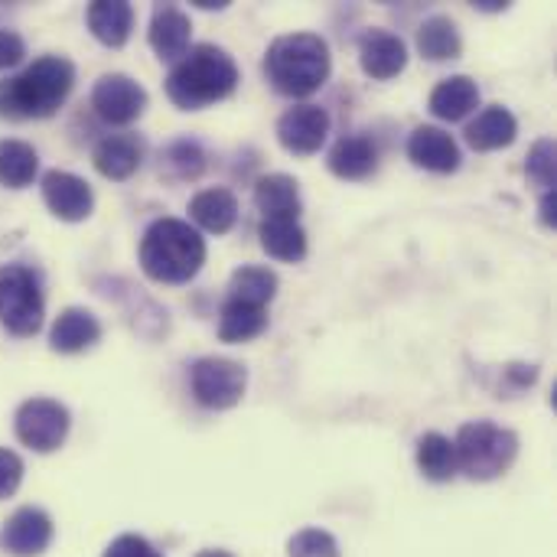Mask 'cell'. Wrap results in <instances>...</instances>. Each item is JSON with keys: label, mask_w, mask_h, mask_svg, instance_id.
Masks as SVG:
<instances>
[{"label": "cell", "mask_w": 557, "mask_h": 557, "mask_svg": "<svg viewBox=\"0 0 557 557\" xmlns=\"http://www.w3.org/2000/svg\"><path fill=\"white\" fill-rule=\"evenodd\" d=\"M75 88V62L65 55H39L20 75L0 82V114L10 121L52 117Z\"/></svg>", "instance_id": "cell-1"}, {"label": "cell", "mask_w": 557, "mask_h": 557, "mask_svg": "<svg viewBox=\"0 0 557 557\" xmlns=\"http://www.w3.org/2000/svg\"><path fill=\"white\" fill-rule=\"evenodd\" d=\"M206 238L199 228H193L183 219H157L147 225L140 248H137V261L140 271L153 281V284H189L202 264H206Z\"/></svg>", "instance_id": "cell-2"}, {"label": "cell", "mask_w": 557, "mask_h": 557, "mask_svg": "<svg viewBox=\"0 0 557 557\" xmlns=\"http://www.w3.org/2000/svg\"><path fill=\"white\" fill-rule=\"evenodd\" d=\"M242 72L235 59L212 42L193 46L166 75V98L180 111H199L235 95Z\"/></svg>", "instance_id": "cell-3"}, {"label": "cell", "mask_w": 557, "mask_h": 557, "mask_svg": "<svg viewBox=\"0 0 557 557\" xmlns=\"http://www.w3.org/2000/svg\"><path fill=\"white\" fill-rule=\"evenodd\" d=\"M333 72L330 42L320 33L277 36L264 52V78L284 98H310Z\"/></svg>", "instance_id": "cell-4"}, {"label": "cell", "mask_w": 557, "mask_h": 557, "mask_svg": "<svg viewBox=\"0 0 557 557\" xmlns=\"http://www.w3.org/2000/svg\"><path fill=\"white\" fill-rule=\"evenodd\" d=\"M457 467L473 483H493L519 460V434L496 421H467L457 437Z\"/></svg>", "instance_id": "cell-5"}, {"label": "cell", "mask_w": 557, "mask_h": 557, "mask_svg": "<svg viewBox=\"0 0 557 557\" xmlns=\"http://www.w3.org/2000/svg\"><path fill=\"white\" fill-rule=\"evenodd\" d=\"M46 294L39 274L26 264H0V323L10 336L29 339L42 330Z\"/></svg>", "instance_id": "cell-6"}, {"label": "cell", "mask_w": 557, "mask_h": 557, "mask_svg": "<svg viewBox=\"0 0 557 557\" xmlns=\"http://www.w3.org/2000/svg\"><path fill=\"white\" fill-rule=\"evenodd\" d=\"M189 392L206 411H228L248 392V369L235 359L202 356L189 366Z\"/></svg>", "instance_id": "cell-7"}, {"label": "cell", "mask_w": 557, "mask_h": 557, "mask_svg": "<svg viewBox=\"0 0 557 557\" xmlns=\"http://www.w3.org/2000/svg\"><path fill=\"white\" fill-rule=\"evenodd\" d=\"M72 431V414L55 398H26L13 414L16 441L33 454H55Z\"/></svg>", "instance_id": "cell-8"}, {"label": "cell", "mask_w": 557, "mask_h": 557, "mask_svg": "<svg viewBox=\"0 0 557 557\" xmlns=\"http://www.w3.org/2000/svg\"><path fill=\"white\" fill-rule=\"evenodd\" d=\"M147 104H150L147 88L137 78L124 75V72H108L91 88V108H95V114L104 124H114V127L134 124L147 111Z\"/></svg>", "instance_id": "cell-9"}, {"label": "cell", "mask_w": 557, "mask_h": 557, "mask_svg": "<svg viewBox=\"0 0 557 557\" xmlns=\"http://www.w3.org/2000/svg\"><path fill=\"white\" fill-rule=\"evenodd\" d=\"M330 111L320 104H294L277 117V144L294 157H313L330 137Z\"/></svg>", "instance_id": "cell-10"}, {"label": "cell", "mask_w": 557, "mask_h": 557, "mask_svg": "<svg viewBox=\"0 0 557 557\" xmlns=\"http://www.w3.org/2000/svg\"><path fill=\"white\" fill-rule=\"evenodd\" d=\"M55 539V525L46 509L20 506L0 529V548L13 557H39Z\"/></svg>", "instance_id": "cell-11"}, {"label": "cell", "mask_w": 557, "mask_h": 557, "mask_svg": "<svg viewBox=\"0 0 557 557\" xmlns=\"http://www.w3.org/2000/svg\"><path fill=\"white\" fill-rule=\"evenodd\" d=\"M39 193L46 209L62 222H85L95 209L91 186L69 170H46L39 180Z\"/></svg>", "instance_id": "cell-12"}, {"label": "cell", "mask_w": 557, "mask_h": 557, "mask_svg": "<svg viewBox=\"0 0 557 557\" xmlns=\"http://www.w3.org/2000/svg\"><path fill=\"white\" fill-rule=\"evenodd\" d=\"M359 65L375 82L398 78L408 69V46L398 33L372 26L359 36Z\"/></svg>", "instance_id": "cell-13"}, {"label": "cell", "mask_w": 557, "mask_h": 557, "mask_svg": "<svg viewBox=\"0 0 557 557\" xmlns=\"http://www.w3.org/2000/svg\"><path fill=\"white\" fill-rule=\"evenodd\" d=\"M189 39H193V23H189L186 10H180L176 3L153 7L150 26H147V42L157 52V59L176 65L189 52Z\"/></svg>", "instance_id": "cell-14"}, {"label": "cell", "mask_w": 557, "mask_h": 557, "mask_svg": "<svg viewBox=\"0 0 557 557\" xmlns=\"http://www.w3.org/2000/svg\"><path fill=\"white\" fill-rule=\"evenodd\" d=\"M408 160L428 173H457L460 170V144L434 124H421L408 137Z\"/></svg>", "instance_id": "cell-15"}, {"label": "cell", "mask_w": 557, "mask_h": 557, "mask_svg": "<svg viewBox=\"0 0 557 557\" xmlns=\"http://www.w3.org/2000/svg\"><path fill=\"white\" fill-rule=\"evenodd\" d=\"M101 333H104L101 320L91 310L65 307L49 330V349L59 356H78V352H88L101 339Z\"/></svg>", "instance_id": "cell-16"}, {"label": "cell", "mask_w": 557, "mask_h": 557, "mask_svg": "<svg viewBox=\"0 0 557 557\" xmlns=\"http://www.w3.org/2000/svg\"><path fill=\"white\" fill-rule=\"evenodd\" d=\"M91 163L111 183L131 180L144 163V144H140L137 134H108V137H101L95 144Z\"/></svg>", "instance_id": "cell-17"}, {"label": "cell", "mask_w": 557, "mask_h": 557, "mask_svg": "<svg viewBox=\"0 0 557 557\" xmlns=\"http://www.w3.org/2000/svg\"><path fill=\"white\" fill-rule=\"evenodd\" d=\"M326 166L333 176L349 180V183L369 180L379 170V147L372 144V137H362V134L339 137L326 153Z\"/></svg>", "instance_id": "cell-18"}, {"label": "cell", "mask_w": 557, "mask_h": 557, "mask_svg": "<svg viewBox=\"0 0 557 557\" xmlns=\"http://www.w3.org/2000/svg\"><path fill=\"white\" fill-rule=\"evenodd\" d=\"M85 23L101 46L121 49L134 33V7L127 0H95L85 7Z\"/></svg>", "instance_id": "cell-19"}, {"label": "cell", "mask_w": 557, "mask_h": 557, "mask_svg": "<svg viewBox=\"0 0 557 557\" xmlns=\"http://www.w3.org/2000/svg\"><path fill=\"white\" fill-rule=\"evenodd\" d=\"M467 144L476 150V153H490V150H503L509 147L516 137H519V121L509 108L503 104H490L483 108L463 131Z\"/></svg>", "instance_id": "cell-20"}, {"label": "cell", "mask_w": 557, "mask_h": 557, "mask_svg": "<svg viewBox=\"0 0 557 557\" xmlns=\"http://www.w3.org/2000/svg\"><path fill=\"white\" fill-rule=\"evenodd\" d=\"M428 108L437 121H463L480 108V85L470 75H450L434 85Z\"/></svg>", "instance_id": "cell-21"}, {"label": "cell", "mask_w": 557, "mask_h": 557, "mask_svg": "<svg viewBox=\"0 0 557 557\" xmlns=\"http://www.w3.org/2000/svg\"><path fill=\"white\" fill-rule=\"evenodd\" d=\"M189 219L193 228H202L209 235H225L238 222V199L225 186L202 189L189 199Z\"/></svg>", "instance_id": "cell-22"}, {"label": "cell", "mask_w": 557, "mask_h": 557, "mask_svg": "<svg viewBox=\"0 0 557 557\" xmlns=\"http://www.w3.org/2000/svg\"><path fill=\"white\" fill-rule=\"evenodd\" d=\"M255 206L261 219H300V186L287 173H268L255 183Z\"/></svg>", "instance_id": "cell-23"}, {"label": "cell", "mask_w": 557, "mask_h": 557, "mask_svg": "<svg viewBox=\"0 0 557 557\" xmlns=\"http://www.w3.org/2000/svg\"><path fill=\"white\" fill-rule=\"evenodd\" d=\"M258 238H261L264 255L274 261L297 264L307 258V232H304L300 219H261Z\"/></svg>", "instance_id": "cell-24"}, {"label": "cell", "mask_w": 557, "mask_h": 557, "mask_svg": "<svg viewBox=\"0 0 557 557\" xmlns=\"http://www.w3.org/2000/svg\"><path fill=\"white\" fill-rule=\"evenodd\" d=\"M414 463L421 470V476L428 483H450L460 476V467H457V447L447 434L441 431H428L421 434L418 447H414Z\"/></svg>", "instance_id": "cell-25"}, {"label": "cell", "mask_w": 557, "mask_h": 557, "mask_svg": "<svg viewBox=\"0 0 557 557\" xmlns=\"http://www.w3.org/2000/svg\"><path fill=\"white\" fill-rule=\"evenodd\" d=\"M418 52L428 59V62H450V59H460L463 52V36H460V26L444 16V13H434L421 23L418 29Z\"/></svg>", "instance_id": "cell-26"}, {"label": "cell", "mask_w": 557, "mask_h": 557, "mask_svg": "<svg viewBox=\"0 0 557 557\" xmlns=\"http://www.w3.org/2000/svg\"><path fill=\"white\" fill-rule=\"evenodd\" d=\"M277 274L264 264H245L228 277V294L225 300H238V304H251V307H268L277 297Z\"/></svg>", "instance_id": "cell-27"}, {"label": "cell", "mask_w": 557, "mask_h": 557, "mask_svg": "<svg viewBox=\"0 0 557 557\" xmlns=\"http://www.w3.org/2000/svg\"><path fill=\"white\" fill-rule=\"evenodd\" d=\"M268 330V307H251L238 300H225L219 313V339L222 343H251Z\"/></svg>", "instance_id": "cell-28"}, {"label": "cell", "mask_w": 557, "mask_h": 557, "mask_svg": "<svg viewBox=\"0 0 557 557\" xmlns=\"http://www.w3.org/2000/svg\"><path fill=\"white\" fill-rule=\"evenodd\" d=\"M39 176V153L33 144L7 137L0 140V186L7 189H26Z\"/></svg>", "instance_id": "cell-29"}, {"label": "cell", "mask_w": 557, "mask_h": 557, "mask_svg": "<svg viewBox=\"0 0 557 557\" xmlns=\"http://www.w3.org/2000/svg\"><path fill=\"white\" fill-rule=\"evenodd\" d=\"M525 173L529 180L542 189L552 193L557 189V144L555 137H539L525 157Z\"/></svg>", "instance_id": "cell-30"}, {"label": "cell", "mask_w": 557, "mask_h": 557, "mask_svg": "<svg viewBox=\"0 0 557 557\" xmlns=\"http://www.w3.org/2000/svg\"><path fill=\"white\" fill-rule=\"evenodd\" d=\"M163 170L176 180H196L206 170V153L196 140H176L163 150Z\"/></svg>", "instance_id": "cell-31"}, {"label": "cell", "mask_w": 557, "mask_h": 557, "mask_svg": "<svg viewBox=\"0 0 557 557\" xmlns=\"http://www.w3.org/2000/svg\"><path fill=\"white\" fill-rule=\"evenodd\" d=\"M287 557H343V552L326 529H300L287 539Z\"/></svg>", "instance_id": "cell-32"}, {"label": "cell", "mask_w": 557, "mask_h": 557, "mask_svg": "<svg viewBox=\"0 0 557 557\" xmlns=\"http://www.w3.org/2000/svg\"><path fill=\"white\" fill-rule=\"evenodd\" d=\"M23 473H26V467H23L20 454H13V450L0 447V503H3V499H10V496L20 490Z\"/></svg>", "instance_id": "cell-33"}, {"label": "cell", "mask_w": 557, "mask_h": 557, "mask_svg": "<svg viewBox=\"0 0 557 557\" xmlns=\"http://www.w3.org/2000/svg\"><path fill=\"white\" fill-rule=\"evenodd\" d=\"M101 557H163L144 535H134V532H127V535H117L108 548H104V555Z\"/></svg>", "instance_id": "cell-34"}, {"label": "cell", "mask_w": 557, "mask_h": 557, "mask_svg": "<svg viewBox=\"0 0 557 557\" xmlns=\"http://www.w3.org/2000/svg\"><path fill=\"white\" fill-rule=\"evenodd\" d=\"M23 59H26V39L16 29L0 26V72L20 65Z\"/></svg>", "instance_id": "cell-35"}, {"label": "cell", "mask_w": 557, "mask_h": 557, "mask_svg": "<svg viewBox=\"0 0 557 557\" xmlns=\"http://www.w3.org/2000/svg\"><path fill=\"white\" fill-rule=\"evenodd\" d=\"M539 222L545 228H555L557 225V189L552 193H542V202H539Z\"/></svg>", "instance_id": "cell-36"}, {"label": "cell", "mask_w": 557, "mask_h": 557, "mask_svg": "<svg viewBox=\"0 0 557 557\" xmlns=\"http://www.w3.org/2000/svg\"><path fill=\"white\" fill-rule=\"evenodd\" d=\"M509 3H499V0H483V3H476V10H486V13H499V10H506Z\"/></svg>", "instance_id": "cell-37"}, {"label": "cell", "mask_w": 557, "mask_h": 557, "mask_svg": "<svg viewBox=\"0 0 557 557\" xmlns=\"http://www.w3.org/2000/svg\"><path fill=\"white\" fill-rule=\"evenodd\" d=\"M196 557H235L232 552H225V548H206V552H199Z\"/></svg>", "instance_id": "cell-38"}]
</instances>
